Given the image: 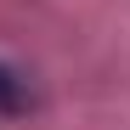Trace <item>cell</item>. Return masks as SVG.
I'll list each match as a JSON object with an SVG mask.
<instances>
[{"label":"cell","instance_id":"cell-1","mask_svg":"<svg viewBox=\"0 0 130 130\" xmlns=\"http://www.w3.org/2000/svg\"><path fill=\"white\" fill-rule=\"evenodd\" d=\"M0 107H23V85H17L6 68H0Z\"/></svg>","mask_w":130,"mask_h":130}]
</instances>
